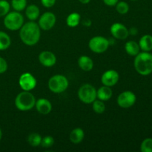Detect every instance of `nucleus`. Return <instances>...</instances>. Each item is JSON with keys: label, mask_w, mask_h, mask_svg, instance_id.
Here are the masks:
<instances>
[{"label": "nucleus", "mask_w": 152, "mask_h": 152, "mask_svg": "<svg viewBox=\"0 0 152 152\" xmlns=\"http://www.w3.org/2000/svg\"><path fill=\"white\" fill-rule=\"evenodd\" d=\"M41 3L45 7L50 8L54 5L56 3V0H41Z\"/></svg>", "instance_id": "nucleus-31"}, {"label": "nucleus", "mask_w": 152, "mask_h": 152, "mask_svg": "<svg viewBox=\"0 0 152 152\" xmlns=\"http://www.w3.org/2000/svg\"><path fill=\"white\" fill-rule=\"evenodd\" d=\"M85 137L84 131L80 128H77L71 131L70 134V140L74 144H78L83 140Z\"/></svg>", "instance_id": "nucleus-18"}, {"label": "nucleus", "mask_w": 152, "mask_h": 152, "mask_svg": "<svg viewBox=\"0 0 152 152\" xmlns=\"http://www.w3.org/2000/svg\"><path fill=\"white\" fill-rule=\"evenodd\" d=\"M10 4L7 0H0V17L4 16L10 11Z\"/></svg>", "instance_id": "nucleus-26"}, {"label": "nucleus", "mask_w": 152, "mask_h": 152, "mask_svg": "<svg viewBox=\"0 0 152 152\" xmlns=\"http://www.w3.org/2000/svg\"><path fill=\"white\" fill-rule=\"evenodd\" d=\"M125 50L129 55L135 56L140 53V48L139 44L136 42L129 41L125 45Z\"/></svg>", "instance_id": "nucleus-20"}, {"label": "nucleus", "mask_w": 152, "mask_h": 152, "mask_svg": "<svg viewBox=\"0 0 152 152\" xmlns=\"http://www.w3.org/2000/svg\"><path fill=\"white\" fill-rule=\"evenodd\" d=\"M81 16L78 13H72L68 16L66 19L67 25L70 28H75L80 24Z\"/></svg>", "instance_id": "nucleus-22"}, {"label": "nucleus", "mask_w": 152, "mask_h": 152, "mask_svg": "<svg viewBox=\"0 0 152 152\" xmlns=\"http://www.w3.org/2000/svg\"><path fill=\"white\" fill-rule=\"evenodd\" d=\"M136 95L130 91H126L120 94L117 97V104L123 108H128L133 106L136 102Z\"/></svg>", "instance_id": "nucleus-8"}, {"label": "nucleus", "mask_w": 152, "mask_h": 152, "mask_svg": "<svg viewBox=\"0 0 152 152\" xmlns=\"http://www.w3.org/2000/svg\"><path fill=\"white\" fill-rule=\"evenodd\" d=\"M118 72L115 70H108L103 73L101 77V81L104 86H108V87H112L115 86L119 81Z\"/></svg>", "instance_id": "nucleus-12"}, {"label": "nucleus", "mask_w": 152, "mask_h": 152, "mask_svg": "<svg viewBox=\"0 0 152 152\" xmlns=\"http://www.w3.org/2000/svg\"><path fill=\"white\" fill-rule=\"evenodd\" d=\"M115 6L116 10L120 14H126L129 10V5L126 1H118Z\"/></svg>", "instance_id": "nucleus-27"}, {"label": "nucleus", "mask_w": 152, "mask_h": 152, "mask_svg": "<svg viewBox=\"0 0 152 152\" xmlns=\"http://www.w3.org/2000/svg\"><path fill=\"white\" fill-rule=\"evenodd\" d=\"M35 107L37 111L42 114H48L52 110V105L50 101L45 98H41L36 101Z\"/></svg>", "instance_id": "nucleus-14"}, {"label": "nucleus", "mask_w": 152, "mask_h": 152, "mask_svg": "<svg viewBox=\"0 0 152 152\" xmlns=\"http://www.w3.org/2000/svg\"><path fill=\"white\" fill-rule=\"evenodd\" d=\"M39 61L45 67H52L56 64V57L53 53L48 50H44L39 55Z\"/></svg>", "instance_id": "nucleus-13"}, {"label": "nucleus", "mask_w": 152, "mask_h": 152, "mask_svg": "<svg viewBox=\"0 0 152 152\" xmlns=\"http://www.w3.org/2000/svg\"><path fill=\"white\" fill-rule=\"evenodd\" d=\"M129 34H131V35H133V36H135L138 33V30L136 28H134V27H132V28H130V30H129Z\"/></svg>", "instance_id": "nucleus-33"}, {"label": "nucleus", "mask_w": 152, "mask_h": 152, "mask_svg": "<svg viewBox=\"0 0 152 152\" xmlns=\"http://www.w3.org/2000/svg\"><path fill=\"white\" fill-rule=\"evenodd\" d=\"M7 70V63L4 58L0 56V74H3Z\"/></svg>", "instance_id": "nucleus-30"}, {"label": "nucleus", "mask_w": 152, "mask_h": 152, "mask_svg": "<svg viewBox=\"0 0 152 152\" xmlns=\"http://www.w3.org/2000/svg\"><path fill=\"white\" fill-rule=\"evenodd\" d=\"M112 94L113 91L111 87L106 86H102L96 91V97L103 102L109 100L112 96Z\"/></svg>", "instance_id": "nucleus-15"}, {"label": "nucleus", "mask_w": 152, "mask_h": 152, "mask_svg": "<svg viewBox=\"0 0 152 152\" xmlns=\"http://www.w3.org/2000/svg\"><path fill=\"white\" fill-rule=\"evenodd\" d=\"M11 6L16 11H22L27 7V0H11Z\"/></svg>", "instance_id": "nucleus-24"}, {"label": "nucleus", "mask_w": 152, "mask_h": 152, "mask_svg": "<svg viewBox=\"0 0 152 152\" xmlns=\"http://www.w3.org/2000/svg\"><path fill=\"white\" fill-rule=\"evenodd\" d=\"M131 1H137V0H131Z\"/></svg>", "instance_id": "nucleus-37"}, {"label": "nucleus", "mask_w": 152, "mask_h": 152, "mask_svg": "<svg viewBox=\"0 0 152 152\" xmlns=\"http://www.w3.org/2000/svg\"><path fill=\"white\" fill-rule=\"evenodd\" d=\"M42 137L38 133H32L28 136V142L32 147H37L41 145Z\"/></svg>", "instance_id": "nucleus-23"}, {"label": "nucleus", "mask_w": 152, "mask_h": 152, "mask_svg": "<svg viewBox=\"0 0 152 152\" xmlns=\"http://www.w3.org/2000/svg\"><path fill=\"white\" fill-rule=\"evenodd\" d=\"M25 15L31 21H35L40 15V10L36 4H30L25 8Z\"/></svg>", "instance_id": "nucleus-17"}, {"label": "nucleus", "mask_w": 152, "mask_h": 152, "mask_svg": "<svg viewBox=\"0 0 152 152\" xmlns=\"http://www.w3.org/2000/svg\"><path fill=\"white\" fill-rule=\"evenodd\" d=\"M139 46L143 51H150L152 50V36L144 35L141 37L139 42Z\"/></svg>", "instance_id": "nucleus-19"}, {"label": "nucleus", "mask_w": 152, "mask_h": 152, "mask_svg": "<svg viewBox=\"0 0 152 152\" xmlns=\"http://www.w3.org/2000/svg\"><path fill=\"white\" fill-rule=\"evenodd\" d=\"M92 108H93L94 111L96 112V114H102L105 111V103L103 101L100 100V99H98V100L95 99L92 102Z\"/></svg>", "instance_id": "nucleus-25"}, {"label": "nucleus", "mask_w": 152, "mask_h": 152, "mask_svg": "<svg viewBox=\"0 0 152 152\" xmlns=\"http://www.w3.org/2000/svg\"><path fill=\"white\" fill-rule=\"evenodd\" d=\"M140 150L142 152H152L151 138H146L142 141L140 145Z\"/></svg>", "instance_id": "nucleus-28"}, {"label": "nucleus", "mask_w": 152, "mask_h": 152, "mask_svg": "<svg viewBox=\"0 0 152 152\" xmlns=\"http://www.w3.org/2000/svg\"><path fill=\"white\" fill-rule=\"evenodd\" d=\"M19 85L23 91H30L35 88L37 86V80L30 73H24L19 79Z\"/></svg>", "instance_id": "nucleus-10"}, {"label": "nucleus", "mask_w": 152, "mask_h": 152, "mask_svg": "<svg viewBox=\"0 0 152 152\" xmlns=\"http://www.w3.org/2000/svg\"><path fill=\"white\" fill-rule=\"evenodd\" d=\"M36 104V98L30 91L20 92L15 99V105L19 111H26L32 109Z\"/></svg>", "instance_id": "nucleus-3"}, {"label": "nucleus", "mask_w": 152, "mask_h": 152, "mask_svg": "<svg viewBox=\"0 0 152 152\" xmlns=\"http://www.w3.org/2000/svg\"><path fill=\"white\" fill-rule=\"evenodd\" d=\"M103 2L108 6H115L119 0H102Z\"/></svg>", "instance_id": "nucleus-32"}, {"label": "nucleus", "mask_w": 152, "mask_h": 152, "mask_svg": "<svg viewBox=\"0 0 152 152\" xmlns=\"http://www.w3.org/2000/svg\"><path fill=\"white\" fill-rule=\"evenodd\" d=\"M83 25H84V26L86 27H90L91 25V21L90 20V19H86V20H84L83 22Z\"/></svg>", "instance_id": "nucleus-34"}, {"label": "nucleus", "mask_w": 152, "mask_h": 152, "mask_svg": "<svg viewBox=\"0 0 152 152\" xmlns=\"http://www.w3.org/2000/svg\"><path fill=\"white\" fill-rule=\"evenodd\" d=\"M109 45V40L101 36L93 37L88 42L90 50L96 53H104L108 50Z\"/></svg>", "instance_id": "nucleus-7"}, {"label": "nucleus", "mask_w": 152, "mask_h": 152, "mask_svg": "<svg viewBox=\"0 0 152 152\" xmlns=\"http://www.w3.org/2000/svg\"><path fill=\"white\" fill-rule=\"evenodd\" d=\"M40 37L41 32L39 26L34 21L24 24L20 28L19 37L22 42L26 45H35L39 41Z\"/></svg>", "instance_id": "nucleus-1"}, {"label": "nucleus", "mask_w": 152, "mask_h": 152, "mask_svg": "<svg viewBox=\"0 0 152 152\" xmlns=\"http://www.w3.org/2000/svg\"><path fill=\"white\" fill-rule=\"evenodd\" d=\"M11 45L10 36L4 31H0V50H4Z\"/></svg>", "instance_id": "nucleus-21"}, {"label": "nucleus", "mask_w": 152, "mask_h": 152, "mask_svg": "<svg viewBox=\"0 0 152 152\" xmlns=\"http://www.w3.org/2000/svg\"><path fill=\"white\" fill-rule=\"evenodd\" d=\"M68 80L62 74L53 76L48 80V88L53 93L60 94L65 91L68 87Z\"/></svg>", "instance_id": "nucleus-5"}, {"label": "nucleus", "mask_w": 152, "mask_h": 152, "mask_svg": "<svg viewBox=\"0 0 152 152\" xmlns=\"http://www.w3.org/2000/svg\"><path fill=\"white\" fill-rule=\"evenodd\" d=\"M78 97L86 104H91L96 99V90L92 85L84 84L78 91Z\"/></svg>", "instance_id": "nucleus-6"}, {"label": "nucleus", "mask_w": 152, "mask_h": 152, "mask_svg": "<svg viewBox=\"0 0 152 152\" xmlns=\"http://www.w3.org/2000/svg\"><path fill=\"white\" fill-rule=\"evenodd\" d=\"M90 1L91 0H79V1L82 4H88V3L90 2Z\"/></svg>", "instance_id": "nucleus-35"}, {"label": "nucleus", "mask_w": 152, "mask_h": 152, "mask_svg": "<svg viewBox=\"0 0 152 152\" xmlns=\"http://www.w3.org/2000/svg\"><path fill=\"white\" fill-rule=\"evenodd\" d=\"M54 144V139L51 136H46L42 139L41 145L43 148H50Z\"/></svg>", "instance_id": "nucleus-29"}, {"label": "nucleus", "mask_w": 152, "mask_h": 152, "mask_svg": "<svg viewBox=\"0 0 152 152\" xmlns=\"http://www.w3.org/2000/svg\"><path fill=\"white\" fill-rule=\"evenodd\" d=\"M4 25L7 29L10 31H17L24 25L23 16L18 11L9 12L4 16Z\"/></svg>", "instance_id": "nucleus-4"}, {"label": "nucleus", "mask_w": 152, "mask_h": 152, "mask_svg": "<svg viewBox=\"0 0 152 152\" xmlns=\"http://www.w3.org/2000/svg\"><path fill=\"white\" fill-rule=\"evenodd\" d=\"M134 68L140 74L147 76L152 72V54L144 51L135 56Z\"/></svg>", "instance_id": "nucleus-2"}, {"label": "nucleus", "mask_w": 152, "mask_h": 152, "mask_svg": "<svg viewBox=\"0 0 152 152\" xmlns=\"http://www.w3.org/2000/svg\"><path fill=\"white\" fill-rule=\"evenodd\" d=\"M1 137H2V132H1V129H0V140H1Z\"/></svg>", "instance_id": "nucleus-36"}, {"label": "nucleus", "mask_w": 152, "mask_h": 152, "mask_svg": "<svg viewBox=\"0 0 152 152\" xmlns=\"http://www.w3.org/2000/svg\"><path fill=\"white\" fill-rule=\"evenodd\" d=\"M78 65L80 68L84 71H91L94 68V62L89 56H81L78 59Z\"/></svg>", "instance_id": "nucleus-16"}, {"label": "nucleus", "mask_w": 152, "mask_h": 152, "mask_svg": "<svg viewBox=\"0 0 152 152\" xmlns=\"http://www.w3.org/2000/svg\"><path fill=\"white\" fill-rule=\"evenodd\" d=\"M56 18L54 13L51 12H45L40 16L38 25L40 29L44 31H49L52 29L56 24Z\"/></svg>", "instance_id": "nucleus-9"}, {"label": "nucleus", "mask_w": 152, "mask_h": 152, "mask_svg": "<svg viewBox=\"0 0 152 152\" xmlns=\"http://www.w3.org/2000/svg\"><path fill=\"white\" fill-rule=\"evenodd\" d=\"M111 34L117 39L123 40L128 38L129 35V31L124 25L121 23L113 24L110 28Z\"/></svg>", "instance_id": "nucleus-11"}]
</instances>
